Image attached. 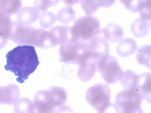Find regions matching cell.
I'll return each instance as SVG.
<instances>
[{
	"instance_id": "13",
	"label": "cell",
	"mask_w": 151,
	"mask_h": 113,
	"mask_svg": "<svg viewBox=\"0 0 151 113\" xmlns=\"http://www.w3.org/2000/svg\"><path fill=\"white\" fill-rule=\"evenodd\" d=\"M14 22L10 17L0 13V49L5 48L8 41L12 39Z\"/></svg>"
},
{
	"instance_id": "19",
	"label": "cell",
	"mask_w": 151,
	"mask_h": 113,
	"mask_svg": "<svg viewBox=\"0 0 151 113\" xmlns=\"http://www.w3.org/2000/svg\"><path fill=\"white\" fill-rule=\"evenodd\" d=\"M150 19L141 17L136 19L131 25V30L134 36L137 38L146 36L150 29Z\"/></svg>"
},
{
	"instance_id": "16",
	"label": "cell",
	"mask_w": 151,
	"mask_h": 113,
	"mask_svg": "<svg viewBox=\"0 0 151 113\" xmlns=\"http://www.w3.org/2000/svg\"><path fill=\"white\" fill-rule=\"evenodd\" d=\"M44 92L47 98L55 105L56 108L64 105L67 100V91L61 87L54 86L50 87L49 89L44 90Z\"/></svg>"
},
{
	"instance_id": "24",
	"label": "cell",
	"mask_w": 151,
	"mask_h": 113,
	"mask_svg": "<svg viewBox=\"0 0 151 113\" xmlns=\"http://www.w3.org/2000/svg\"><path fill=\"white\" fill-rule=\"evenodd\" d=\"M151 48L150 45H144L137 51L136 59L138 64L146 66L148 69H150V56Z\"/></svg>"
},
{
	"instance_id": "18",
	"label": "cell",
	"mask_w": 151,
	"mask_h": 113,
	"mask_svg": "<svg viewBox=\"0 0 151 113\" xmlns=\"http://www.w3.org/2000/svg\"><path fill=\"white\" fill-rule=\"evenodd\" d=\"M151 75L150 72L137 75L136 90L140 93L142 99H146L148 103L150 102L151 95Z\"/></svg>"
},
{
	"instance_id": "29",
	"label": "cell",
	"mask_w": 151,
	"mask_h": 113,
	"mask_svg": "<svg viewBox=\"0 0 151 113\" xmlns=\"http://www.w3.org/2000/svg\"><path fill=\"white\" fill-rule=\"evenodd\" d=\"M54 113H73V111L70 107L63 105V106L55 108Z\"/></svg>"
},
{
	"instance_id": "14",
	"label": "cell",
	"mask_w": 151,
	"mask_h": 113,
	"mask_svg": "<svg viewBox=\"0 0 151 113\" xmlns=\"http://www.w3.org/2000/svg\"><path fill=\"white\" fill-rule=\"evenodd\" d=\"M121 2L130 11L140 13L142 17L151 18L150 1H121Z\"/></svg>"
},
{
	"instance_id": "17",
	"label": "cell",
	"mask_w": 151,
	"mask_h": 113,
	"mask_svg": "<svg viewBox=\"0 0 151 113\" xmlns=\"http://www.w3.org/2000/svg\"><path fill=\"white\" fill-rule=\"evenodd\" d=\"M40 15V11L34 6H27L19 11L17 15V23L30 26L36 21Z\"/></svg>"
},
{
	"instance_id": "26",
	"label": "cell",
	"mask_w": 151,
	"mask_h": 113,
	"mask_svg": "<svg viewBox=\"0 0 151 113\" xmlns=\"http://www.w3.org/2000/svg\"><path fill=\"white\" fill-rule=\"evenodd\" d=\"M56 21V15L48 11L41 12L39 15V22L42 29H48L53 25Z\"/></svg>"
},
{
	"instance_id": "2",
	"label": "cell",
	"mask_w": 151,
	"mask_h": 113,
	"mask_svg": "<svg viewBox=\"0 0 151 113\" xmlns=\"http://www.w3.org/2000/svg\"><path fill=\"white\" fill-rule=\"evenodd\" d=\"M11 40L19 45L36 46L40 48H52L48 37V31L37 29L14 22Z\"/></svg>"
},
{
	"instance_id": "20",
	"label": "cell",
	"mask_w": 151,
	"mask_h": 113,
	"mask_svg": "<svg viewBox=\"0 0 151 113\" xmlns=\"http://www.w3.org/2000/svg\"><path fill=\"white\" fill-rule=\"evenodd\" d=\"M137 45L136 41L132 39L128 38L122 40L117 46V54L122 57H127L135 53Z\"/></svg>"
},
{
	"instance_id": "25",
	"label": "cell",
	"mask_w": 151,
	"mask_h": 113,
	"mask_svg": "<svg viewBox=\"0 0 151 113\" xmlns=\"http://www.w3.org/2000/svg\"><path fill=\"white\" fill-rule=\"evenodd\" d=\"M56 15V20L63 24H69L75 18L76 11L71 6H66L59 11Z\"/></svg>"
},
{
	"instance_id": "27",
	"label": "cell",
	"mask_w": 151,
	"mask_h": 113,
	"mask_svg": "<svg viewBox=\"0 0 151 113\" xmlns=\"http://www.w3.org/2000/svg\"><path fill=\"white\" fill-rule=\"evenodd\" d=\"M32 101L26 97L20 98L14 103V113H28Z\"/></svg>"
},
{
	"instance_id": "8",
	"label": "cell",
	"mask_w": 151,
	"mask_h": 113,
	"mask_svg": "<svg viewBox=\"0 0 151 113\" xmlns=\"http://www.w3.org/2000/svg\"><path fill=\"white\" fill-rule=\"evenodd\" d=\"M86 51L84 44L68 41L59 48L60 61L66 64L79 65L81 56Z\"/></svg>"
},
{
	"instance_id": "12",
	"label": "cell",
	"mask_w": 151,
	"mask_h": 113,
	"mask_svg": "<svg viewBox=\"0 0 151 113\" xmlns=\"http://www.w3.org/2000/svg\"><path fill=\"white\" fill-rule=\"evenodd\" d=\"M21 91L18 86L10 84L7 86H0V103L14 105L20 99Z\"/></svg>"
},
{
	"instance_id": "9",
	"label": "cell",
	"mask_w": 151,
	"mask_h": 113,
	"mask_svg": "<svg viewBox=\"0 0 151 113\" xmlns=\"http://www.w3.org/2000/svg\"><path fill=\"white\" fill-rule=\"evenodd\" d=\"M55 105L45 97L43 90L38 91L34 96L28 113H54Z\"/></svg>"
},
{
	"instance_id": "1",
	"label": "cell",
	"mask_w": 151,
	"mask_h": 113,
	"mask_svg": "<svg viewBox=\"0 0 151 113\" xmlns=\"http://www.w3.org/2000/svg\"><path fill=\"white\" fill-rule=\"evenodd\" d=\"M5 69L17 76V82L23 84L35 72L40 61L33 46L18 45L6 54Z\"/></svg>"
},
{
	"instance_id": "5",
	"label": "cell",
	"mask_w": 151,
	"mask_h": 113,
	"mask_svg": "<svg viewBox=\"0 0 151 113\" xmlns=\"http://www.w3.org/2000/svg\"><path fill=\"white\" fill-rule=\"evenodd\" d=\"M98 70L109 84H114L120 81L123 71L116 58L110 54L101 56L98 63Z\"/></svg>"
},
{
	"instance_id": "15",
	"label": "cell",
	"mask_w": 151,
	"mask_h": 113,
	"mask_svg": "<svg viewBox=\"0 0 151 113\" xmlns=\"http://www.w3.org/2000/svg\"><path fill=\"white\" fill-rule=\"evenodd\" d=\"M100 35L106 41L110 42H118L122 41L124 36V31L122 26L118 24H110L106 26L104 29L100 31Z\"/></svg>"
},
{
	"instance_id": "28",
	"label": "cell",
	"mask_w": 151,
	"mask_h": 113,
	"mask_svg": "<svg viewBox=\"0 0 151 113\" xmlns=\"http://www.w3.org/2000/svg\"><path fill=\"white\" fill-rule=\"evenodd\" d=\"M58 3V1H35L34 7H36L40 11H45L46 9Z\"/></svg>"
},
{
	"instance_id": "3",
	"label": "cell",
	"mask_w": 151,
	"mask_h": 113,
	"mask_svg": "<svg viewBox=\"0 0 151 113\" xmlns=\"http://www.w3.org/2000/svg\"><path fill=\"white\" fill-rule=\"evenodd\" d=\"M111 90L107 84L98 83L88 89L86 99L98 113H120L119 106L110 102Z\"/></svg>"
},
{
	"instance_id": "11",
	"label": "cell",
	"mask_w": 151,
	"mask_h": 113,
	"mask_svg": "<svg viewBox=\"0 0 151 113\" xmlns=\"http://www.w3.org/2000/svg\"><path fill=\"white\" fill-rule=\"evenodd\" d=\"M84 46L86 51H89L100 56L110 54V45L100 33L88 41L84 43Z\"/></svg>"
},
{
	"instance_id": "6",
	"label": "cell",
	"mask_w": 151,
	"mask_h": 113,
	"mask_svg": "<svg viewBox=\"0 0 151 113\" xmlns=\"http://www.w3.org/2000/svg\"><path fill=\"white\" fill-rule=\"evenodd\" d=\"M142 97L136 89H125L116 97L120 113H144L141 107Z\"/></svg>"
},
{
	"instance_id": "22",
	"label": "cell",
	"mask_w": 151,
	"mask_h": 113,
	"mask_svg": "<svg viewBox=\"0 0 151 113\" xmlns=\"http://www.w3.org/2000/svg\"><path fill=\"white\" fill-rule=\"evenodd\" d=\"M21 6V1H0V13L10 16L18 13Z\"/></svg>"
},
{
	"instance_id": "4",
	"label": "cell",
	"mask_w": 151,
	"mask_h": 113,
	"mask_svg": "<svg viewBox=\"0 0 151 113\" xmlns=\"http://www.w3.org/2000/svg\"><path fill=\"white\" fill-rule=\"evenodd\" d=\"M101 31V23L97 17L87 15L77 19L70 30V41L84 43L98 36Z\"/></svg>"
},
{
	"instance_id": "7",
	"label": "cell",
	"mask_w": 151,
	"mask_h": 113,
	"mask_svg": "<svg viewBox=\"0 0 151 113\" xmlns=\"http://www.w3.org/2000/svg\"><path fill=\"white\" fill-rule=\"evenodd\" d=\"M101 56L89 51H86L81 56L77 76L83 82L91 80L98 70V63Z\"/></svg>"
},
{
	"instance_id": "23",
	"label": "cell",
	"mask_w": 151,
	"mask_h": 113,
	"mask_svg": "<svg viewBox=\"0 0 151 113\" xmlns=\"http://www.w3.org/2000/svg\"><path fill=\"white\" fill-rule=\"evenodd\" d=\"M137 75L132 70L128 69L123 72L122 77L119 82L125 89H136Z\"/></svg>"
},
{
	"instance_id": "10",
	"label": "cell",
	"mask_w": 151,
	"mask_h": 113,
	"mask_svg": "<svg viewBox=\"0 0 151 113\" xmlns=\"http://www.w3.org/2000/svg\"><path fill=\"white\" fill-rule=\"evenodd\" d=\"M70 27L64 26H57L48 31V37L51 47L64 45L70 41Z\"/></svg>"
},
{
	"instance_id": "21",
	"label": "cell",
	"mask_w": 151,
	"mask_h": 113,
	"mask_svg": "<svg viewBox=\"0 0 151 113\" xmlns=\"http://www.w3.org/2000/svg\"><path fill=\"white\" fill-rule=\"evenodd\" d=\"M114 3V1H82L81 6L88 15H91L100 7L108 8Z\"/></svg>"
}]
</instances>
